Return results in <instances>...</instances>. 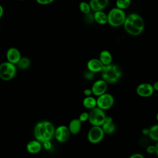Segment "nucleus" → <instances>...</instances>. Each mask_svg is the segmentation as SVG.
I'll return each instance as SVG.
<instances>
[{"instance_id": "nucleus-2", "label": "nucleus", "mask_w": 158, "mask_h": 158, "mask_svg": "<svg viewBox=\"0 0 158 158\" xmlns=\"http://www.w3.org/2000/svg\"><path fill=\"white\" fill-rule=\"evenodd\" d=\"M54 125L48 121L38 122L34 129V135L36 139L40 143L50 141L54 135Z\"/></svg>"}, {"instance_id": "nucleus-10", "label": "nucleus", "mask_w": 158, "mask_h": 158, "mask_svg": "<svg viewBox=\"0 0 158 158\" xmlns=\"http://www.w3.org/2000/svg\"><path fill=\"white\" fill-rule=\"evenodd\" d=\"M70 134L68 127L65 125H60L55 130L54 136L57 141L64 143L69 139Z\"/></svg>"}, {"instance_id": "nucleus-26", "label": "nucleus", "mask_w": 158, "mask_h": 158, "mask_svg": "<svg viewBox=\"0 0 158 158\" xmlns=\"http://www.w3.org/2000/svg\"><path fill=\"white\" fill-rule=\"evenodd\" d=\"M94 77V73L87 70L84 73V78L87 80H92Z\"/></svg>"}, {"instance_id": "nucleus-21", "label": "nucleus", "mask_w": 158, "mask_h": 158, "mask_svg": "<svg viewBox=\"0 0 158 158\" xmlns=\"http://www.w3.org/2000/svg\"><path fill=\"white\" fill-rule=\"evenodd\" d=\"M148 136L152 141H158V123L152 125L149 128V133Z\"/></svg>"}, {"instance_id": "nucleus-23", "label": "nucleus", "mask_w": 158, "mask_h": 158, "mask_svg": "<svg viewBox=\"0 0 158 158\" xmlns=\"http://www.w3.org/2000/svg\"><path fill=\"white\" fill-rule=\"evenodd\" d=\"M131 0H117L116 6L120 9H125L131 4Z\"/></svg>"}, {"instance_id": "nucleus-8", "label": "nucleus", "mask_w": 158, "mask_h": 158, "mask_svg": "<svg viewBox=\"0 0 158 158\" xmlns=\"http://www.w3.org/2000/svg\"><path fill=\"white\" fill-rule=\"evenodd\" d=\"M104 135L105 133L101 126H93L88 131L87 138L89 143L97 144L103 139Z\"/></svg>"}, {"instance_id": "nucleus-31", "label": "nucleus", "mask_w": 158, "mask_h": 158, "mask_svg": "<svg viewBox=\"0 0 158 158\" xmlns=\"http://www.w3.org/2000/svg\"><path fill=\"white\" fill-rule=\"evenodd\" d=\"M83 94L85 96H92L93 93H92V91L91 88H86L83 91Z\"/></svg>"}, {"instance_id": "nucleus-5", "label": "nucleus", "mask_w": 158, "mask_h": 158, "mask_svg": "<svg viewBox=\"0 0 158 158\" xmlns=\"http://www.w3.org/2000/svg\"><path fill=\"white\" fill-rule=\"evenodd\" d=\"M106 116L104 110L96 107L89 112L88 122L93 126H101L104 123Z\"/></svg>"}, {"instance_id": "nucleus-24", "label": "nucleus", "mask_w": 158, "mask_h": 158, "mask_svg": "<svg viewBox=\"0 0 158 158\" xmlns=\"http://www.w3.org/2000/svg\"><path fill=\"white\" fill-rule=\"evenodd\" d=\"M79 9L81 12H83L85 14H88L90 12L91 7L88 3L86 2H81L79 4Z\"/></svg>"}, {"instance_id": "nucleus-20", "label": "nucleus", "mask_w": 158, "mask_h": 158, "mask_svg": "<svg viewBox=\"0 0 158 158\" xmlns=\"http://www.w3.org/2000/svg\"><path fill=\"white\" fill-rule=\"evenodd\" d=\"M101 128H102L105 134H112L115 130V125L113 122H104L102 125Z\"/></svg>"}, {"instance_id": "nucleus-12", "label": "nucleus", "mask_w": 158, "mask_h": 158, "mask_svg": "<svg viewBox=\"0 0 158 158\" xmlns=\"http://www.w3.org/2000/svg\"><path fill=\"white\" fill-rule=\"evenodd\" d=\"M87 69L93 73L101 72L104 66L99 59L93 58L89 59L86 64Z\"/></svg>"}, {"instance_id": "nucleus-17", "label": "nucleus", "mask_w": 158, "mask_h": 158, "mask_svg": "<svg viewBox=\"0 0 158 158\" xmlns=\"http://www.w3.org/2000/svg\"><path fill=\"white\" fill-rule=\"evenodd\" d=\"M99 59L101 60L104 65H107L112 64V56L109 51L107 50H104L100 52Z\"/></svg>"}, {"instance_id": "nucleus-14", "label": "nucleus", "mask_w": 158, "mask_h": 158, "mask_svg": "<svg viewBox=\"0 0 158 158\" xmlns=\"http://www.w3.org/2000/svg\"><path fill=\"white\" fill-rule=\"evenodd\" d=\"M109 0H90L89 6L91 9L94 12L102 10L109 4Z\"/></svg>"}, {"instance_id": "nucleus-30", "label": "nucleus", "mask_w": 158, "mask_h": 158, "mask_svg": "<svg viewBox=\"0 0 158 158\" xmlns=\"http://www.w3.org/2000/svg\"><path fill=\"white\" fill-rule=\"evenodd\" d=\"M128 158H144V157L142 154L137 152L131 154Z\"/></svg>"}, {"instance_id": "nucleus-6", "label": "nucleus", "mask_w": 158, "mask_h": 158, "mask_svg": "<svg viewBox=\"0 0 158 158\" xmlns=\"http://www.w3.org/2000/svg\"><path fill=\"white\" fill-rule=\"evenodd\" d=\"M16 73V67L14 64L5 62L0 64V78L4 80H11Z\"/></svg>"}, {"instance_id": "nucleus-29", "label": "nucleus", "mask_w": 158, "mask_h": 158, "mask_svg": "<svg viewBox=\"0 0 158 158\" xmlns=\"http://www.w3.org/2000/svg\"><path fill=\"white\" fill-rule=\"evenodd\" d=\"M43 144L44 148L46 149H47V150L50 149L51 148V147H52V144H51V143L50 141H46L43 142Z\"/></svg>"}, {"instance_id": "nucleus-25", "label": "nucleus", "mask_w": 158, "mask_h": 158, "mask_svg": "<svg viewBox=\"0 0 158 158\" xmlns=\"http://www.w3.org/2000/svg\"><path fill=\"white\" fill-rule=\"evenodd\" d=\"M88 118H89V113L86 112H81L80 114L79 117H78V119L80 120V121L81 123L88 121Z\"/></svg>"}, {"instance_id": "nucleus-27", "label": "nucleus", "mask_w": 158, "mask_h": 158, "mask_svg": "<svg viewBox=\"0 0 158 158\" xmlns=\"http://www.w3.org/2000/svg\"><path fill=\"white\" fill-rule=\"evenodd\" d=\"M146 152L148 154H155L156 153V145H148L146 148Z\"/></svg>"}, {"instance_id": "nucleus-34", "label": "nucleus", "mask_w": 158, "mask_h": 158, "mask_svg": "<svg viewBox=\"0 0 158 158\" xmlns=\"http://www.w3.org/2000/svg\"><path fill=\"white\" fill-rule=\"evenodd\" d=\"M152 86H153V88H154V91H158V80L156 81L152 85Z\"/></svg>"}, {"instance_id": "nucleus-7", "label": "nucleus", "mask_w": 158, "mask_h": 158, "mask_svg": "<svg viewBox=\"0 0 158 158\" xmlns=\"http://www.w3.org/2000/svg\"><path fill=\"white\" fill-rule=\"evenodd\" d=\"M114 104V96L107 92L98 96L96 98V107L103 110L110 109Z\"/></svg>"}, {"instance_id": "nucleus-16", "label": "nucleus", "mask_w": 158, "mask_h": 158, "mask_svg": "<svg viewBox=\"0 0 158 158\" xmlns=\"http://www.w3.org/2000/svg\"><path fill=\"white\" fill-rule=\"evenodd\" d=\"M27 150L31 154H36L41 150V143L37 140L30 141L27 145Z\"/></svg>"}, {"instance_id": "nucleus-28", "label": "nucleus", "mask_w": 158, "mask_h": 158, "mask_svg": "<svg viewBox=\"0 0 158 158\" xmlns=\"http://www.w3.org/2000/svg\"><path fill=\"white\" fill-rule=\"evenodd\" d=\"M36 2L40 4H42V5H46V4H51V2H52L54 0H36Z\"/></svg>"}, {"instance_id": "nucleus-3", "label": "nucleus", "mask_w": 158, "mask_h": 158, "mask_svg": "<svg viewBox=\"0 0 158 158\" xmlns=\"http://www.w3.org/2000/svg\"><path fill=\"white\" fill-rule=\"evenodd\" d=\"M102 79L107 83L114 84L118 81L122 77V70L117 65L109 64L104 65L101 72Z\"/></svg>"}, {"instance_id": "nucleus-36", "label": "nucleus", "mask_w": 158, "mask_h": 158, "mask_svg": "<svg viewBox=\"0 0 158 158\" xmlns=\"http://www.w3.org/2000/svg\"><path fill=\"white\" fill-rule=\"evenodd\" d=\"M157 156V157H158V141L156 142V153H155Z\"/></svg>"}, {"instance_id": "nucleus-1", "label": "nucleus", "mask_w": 158, "mask_h": 158, "mask_svg": "<svg viewBox=\"0 0 158 158\" xmlns=\"http://www.w3.org/2000/svg\"><path fill=\"white\" fill-rule=\"evenodd\" d=\"M123 26L128 34L132 36H138L144 30V22L139 15L132 13L126 16Z\"/></svg>"}, {"instance_id": "nucleus-22", "label": "nucleus", "mask_w": 158, "mask_h": 158, "mask_svg": "<svg viewBox=\"0 0 158 158\" xmlns=\"http://www.w3.org/2000/svg\"><path fill=\"white\" fill-rule=\"evenodd\" d=\"M17 64L20 69H27L30 65V60L27 57H21Z\"/></svg>"}, {"instance_id": "nucleus-15", "label": "nucleus", "mask_w": 158, "mask_h": 158, "mask_svg": "<svg viewBox=\"0 0 158 158\" xmlns=\"http://www.w3.org/2000/svg\"><path fill=\"white\" fill-rule=\"evenodd\" d=\"M81 122L80 121L78 118H73L72 119L69 125V129L71 134L77 135L78 134L81 128Z\"/></svg>"}, {"instance_id": "nucleus-38", "label": "nucleus", "mask_w": 158, "mask_h": 158, "mask_svg": "<svg viewBox=\"0 0 158 158\" xmlns=\"http://www.w3.org/2000/svg\"><path fill=\"white\" fill-rule=\"evenodd\" d=\"M20 1H23V0H20Z\"/></svg>"}, {"instance_id": "nucleus-11", "label": "nucleus", "mask_w": 158, "mask_h": 158, "mask_svg": "<svg viewBox=\"0 0 158 158\" xmlns=\"http://www.w3.org/2000/svg\"><path fill=\"white\" fill-rule=\"evenodd\" d=\"M107 84L108 83L102 78L95 81L91 88L93 95L98 97L106 93L107 89Z\"/></svg>"}, {"instance_id": "nucleus-4", "label": "nucleus", "mask_w": 158, "mask_h": 158, "mask_svg": "<svg viewBox=\"0 0 158 158\" xmlns=\"http://www.w3.org/2000/svg\"><path fill=\"white\" fill-rule=\"evenodd\" d=\"M126 15L123 10L117 7L111 9L107 14V23L112 27H118L123 25Z\"/></svg>"}, {"instance_id": "nucleus-19", "label": "nucleus", "mask_w": 158, "mask_h": 158, "mask_svg": "<svg viewBox=\"0 0 158 158\" xmlns=\"http://www.w3.org/2000/svg\"><path fill=\"white\" fill-rule=\"evenodd\" d=\"M82 104L85 108L91 110L96 107V99L92 96H85L82 101Z\"/></svg>"}, {"instance_id": "nucleus-9", "label": "nucleus", "mask_w": 158, "mask_h": 158, "mask_svg": "<svg viewBox=\"0 0 158 158\" xmlns=\"http://www.w3.org/2000/svg\"><path fill=\"white\" fill-rule=\"evenodd\" d=\"M154 91L152 85L149 83L139 84L136 88V94L141 98H149L152 96Z\"/></svg>"}, {"instance_id": "nucleus-13", "label": "nucleus", "mask_w": 158, "mask_h": 158, "mask_svg": "<svg viewBox=\"0 0 158 158\" xmlns=\"http://www.w3.org/2000/svg\"><path fill=\"white\" fill-rule=\"evenodd\" d=\"M6 57L8 62L12 64H17L21 58V54L19 50L15 48H9L6 53Z\"/></svg>"}, {"instance_id": "nucleus-37", "label": "nucleus", "mask_w": 158, "mask_h": 158, "mask_svg": "<svg viewBox=\"0 0 158 158\" xmlns=\"http://www.w3.org/2000/svg\"><path fill=\"white\" fill-rule=\"evenodd\" d=\"M156 120H157V122H158V112H157V114H156Z\"/></svg>"}, {"instance_id": "nucleus-33", "label": "nucleus", "mask_w": 158, "mask_h": 158, "mask_svg": "<svg viewBox=\"0 0 158 158\" xmlns=\"http://www.w3.org/2000/svg\"><path fill=\"white\" fill-rule=\"evenodd\" d=\"M113 122V118L110 116L106 115L105 117L104 122Z\"/></svg>"}, {"instance_id": "nucleus-32", "label": "nucleus", "mask_w": 158, "mask_h": 158, "mask_svg": "<svg viewBox=\"0 0 158 158\" xmlns=\"http://www.w3.org/2000/svg\"><path fill=\"white\" fill-rule=\"evenodd\" d=\"M142 133L144 135H146V136H148L149 135V128H145L144 129H143L142 130Z\"/></svg>"}, {"instance_id": "nucleus-18", "label": "nucleus", "mask_w": 158, "mask_h": 158, "mask_svg": "<svg viewBox=\"0 0 158 158\" xmlns=\"http://www.w3.org/2000/svg\"><path fill=\"white\" fill-rule=\"evenodd\" d=\"M93 18L94 20L100 25H104L107 23V14L102 10L95 12Z\"/></svg>"}, {"instance_id": "nucleus-35", "label": "nucleus", "mask_w": 158, "mask_h": 158, "mask_svg": "<svg viewBox=\"0 0 158 158\" xmlns=\"http://www.w3.org/2000/svg\"><path fill=\"white\" fill-rule=\"evenodd\" d=\"M4 13V9L1 5H0V18L2 16V14Z\"/></svg>"}]
</instances>
